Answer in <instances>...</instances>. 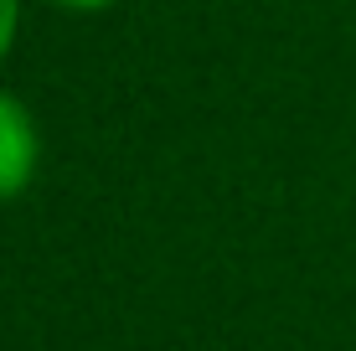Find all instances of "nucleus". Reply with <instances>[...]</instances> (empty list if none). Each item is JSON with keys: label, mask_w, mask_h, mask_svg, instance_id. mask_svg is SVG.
<instances>
[{"label": "nucleus", "mask_w": 356, "mask_h": 351, "mask_svg": "<svg viewBox=\"0 0 356 351\" xmlns=\"http://www.w3.org/2000/svg\"><path fill=\"white\" fill-rule=\"evenodd\" d=\"M36 171V124L10 93H0V202L26 191Z\"/></svg>", "instance_id": "1"}, {"label": "nucleus", "mask_w": 356, "mask_h": 351, "mask_svg": "<svg viewBox=\"0 0 356 351\" xmlns=\"http://www.w3.org/2000/svg\"><path fill=\"white\" fill-rule=\"evenodd\" d=\"M10 36H16V0H0V57H6Z\"/></svg>", "instance_id": "2"}, {"label": "nucleus", "mask_w": 356, "mask_h": 351, "mask_svg": "<svg viewBox=\"0 0 356 351\" xmlns=\"http://www.w3.org/2000/svg\"><path fill=\"white\" fill-rule=\"evenodd\" d=\"M52 6H63V10H104V6H114V0H52Z\"/></svg>", "instance_id": "3"}]
</instances>
